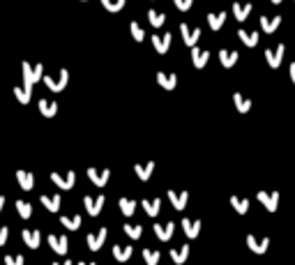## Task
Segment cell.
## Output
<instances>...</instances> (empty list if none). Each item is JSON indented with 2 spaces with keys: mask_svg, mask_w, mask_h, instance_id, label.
<instances>
[{
  "mask_svg": "<svg viewBox=\"0 0 295 265\" xmlns=\"http://www.w3.org/2000/svg\"><path fill=\"white\" fill-rule=\"evenodd\" d=\"M191 60H194V67L201 70V67H205V65H208L210 53L203 51V49H194V51H191Z\"/></svg>",
  "mask_w": 295,
  "mask_h": 265,
  "instance_id": "cell-22",
  "label": "cell"
},
{
  "mask_svg": "<svg viewBox=\"0 0 295 265\" xmlns=\"http://www.w3.org/2000/svg\"><path fill=\"white\" fill-rule=\"evenodd\" d=\"M159 208H162V201H159V198H150V201H143V210L148 212V214H150V217H157V214H159Z\"/></svg>",
  "mask_w": 295,
  "mask_h": 265,
  "instance_id": "cell-30",
  "label": "cell"
},
{
  "mask_svg": "<svg viewBox=\"0 0 295 265\" xmlns=\"http://www.w3.org/2000/svg\"><path fill=\"white\" fill-rule=\"evenodd\" d=\"M60 224H62V226H65L67 230H76V229H81L83 219H81L78 214H74V217H60Z\"/></svg>",
  "mask_w": 295,
  "mask_h": 265,
  "instance_id": "cell-32",
  "label": "cell"
},
{
  "mask_svg": "<svg viewBox=\"0 0 295 265\" xmlns=\"http://www.w3.org/2000/svg\"><path fill=\"white\" fill-rule=\"evenodd\" d=\"M106 235H109V229L106 226H102L97 233H90L88 235V247H90V251H99L102 245L106 242Z\"/></svg>",
  "mask_w": 295,
  "mask_h": 265,
  "instance_id": "cell-7",
  "label": "cell"
},
{
  "mask_svg": "<svg viewBox=\"0 0 295 265\" xmlns=\"http://www.w3.org/2000/svg\"><path fill=\"white\" fill-rule=\"evenodd\" d=\"M5 201H7V198H5V196L0 194V212H2V208H5Z\"/></svg>",
  "mask_w": 295,
  "mask_h": 265,
  "instance_id": "cell-46",
  "label": "cell"
},
{
  "mask_svg": "<svg viewBox=\"0 0 295 265\" xmlns=\"http://www.w3.org/2000/svg\"><path fill=\"white\" fill-rule=\"evenodd\" d=\"M291 79H293V83H295V62L291 65Z\"/></svg>",
  "mask_w": 295,
  "mask_h": 265,
  "instance_id": "cell-47",
  "label": "cell"
},
{
  "mask_svg": "<svg viewBox=\"0 0 295 265\" xmlns=\"http://www.w3.org/2000/svg\"><path fill=\"white\" fill-rule=\"evenodd\" d=\"M129 30H131V35H134V39H136V42H143L146 33H143V28H141L136 21H131V23H129Z\"/></svg>",
  "mask_w": 295,
  "mask_h": 265,
  "instance_id": "cell-41",
  "label": "cell"
},
{
  "mask_svg": "<svg viewBox=\"0 0 295 265\" xmlns=\"http://www.w3.org/2000/svg\"><path fill=\"white\" fill-rule=\"evenodd\" d=\"M279 23H281V17H260V28H263L265 33L277 30Z\"/></svg>",
  "mask_w": 295,
  "mask_h": 265,
  "instance_id": "cell-26",
  "label": "cell"
},
{
  "mask_svg": "<svg viewBox=\"0 0 295 265\" xmlns=\"http://www.w3.org/2000/svg\"><path fill=\"white\" fill-rule=\"evenodd\" d=\"M247 245L254 254H265L270 247V238H256V235H247Z\"/></svg>",
  "mask_w": 295,
  "mask_h": 265,
  "instance_id": "cell-9",
  "label": "cell"
},
{
  "mask_svg": "<svg viewBox=\"0 0 295 265\" xmlns=\"http://www.w3.org/2000/svg\"><path fill=\"white\" fill-rule=\"evenodd\" d=\"M159 251H155V249H143V261H146L148 265H157L159 263Z\"/></svg>",
  "mask_w": 295,
  "mask_h": 265,
  "instance_id": "cell-38",
  "label": "cell"
},
{
  "mask_svg": "<svg viewBox=\"0 0 295 265\" xmlns=\"http://www.w3.org/2000/svg\"><path fill=\"white\" fill-rule=\"evenodd\" d=\"M104 203H106V198L102 194H99V196H86V198H83L86 212L90 214V217H97V214L102 212V208H104Z\"/></svg>",
  "mask_w": 295,
  "mask_h": 265,
  "instance_id": "cell-4",
  "label": "cell"
},
{
  "mask_svg": "<svg viewBox=\"0 0 295 265\" xmlns=\"http://www.w3.org/2000/svg\"><path fill=\"white\" fill-rule=\"evenodd\" d=\"M17 180H18V187H21L23 192H30V189L35 187V176H33L30 171L18 168V171H17Z\"/></svg>",
  "mask_w": 295,
  "mask_h": 265,
  "instance_id": "cell-14",
  "label": "cell"
},
{
  "mask_svg": "<svg viewBox=\"0 0 295 265\" xmlns=\"http://www.w3.org/2000/svg\"><path fill=\"white\" fill-rule=\"evenodd\" d=\"M148 18H150V23H152L155 28H159V26H162V23L166 21L164 14H159L157 9H150V12H148Z\"/></svg>",
  "mask_w": 295,
  "mask_h": 265,
  "instance_id": "cell-40",
  "label": "cell"
},
{
  "mask_svg": "<svg viewBox=\"0 0 295 265\" xmlns=\"http://www.w3.org/2000/svg\"><path fill=\"white\" fill-rule=\"evenodd\" d=\"M7 238H9V226H0V247L7 242Z\"/></svg>",
  "mask_w": 295,
  "mask_h": 265,
  "instance_id": "cell-44",
  "label": "cell"
},
{
  "mask_svg": "<svg viewBox=\"0 0 295 265\" xmlns=\"http://www.w3.org/2000/svg\"><path fill=\"white\" fill-rule=\"evenodd\" d=\"M17 212L21 219H30L33 217V205L28 203V201H23V198H18L17 201Z\"/></svg>",
  "mask_w": 295,
  "mask_h": 265,
  "instance_id": "cell-28",
  "label": "cell"
},
{
  "mask_svg": "<svg viewBox=\"0 0 295 265\" xmlns=\"http://www.w3.org/2000/svg\"><path fill=\"white\" fill-rule=\"evenodd\" d=\"M51 182L58 187V189H72L74 182H76V173H74V171H67L65 176H60V173H55V171H53V173H51Z\"/></svg>",
  "mask_w": 295,
  "mask_h": 265,
  "instance_id": "cell-3",
  "label": "cell"
},
{
  "mask_svg": "<svg viewBox=\"0 0 295 265\" xmlns=\"http://www.w3.org/2000/svg\"><path fill=\"white\" fill-rule=\"evenodd\" d=\"M249 12H252V2H233V14L238 21H247V17H249Z\"/></svg>",
  "mask_w": 295,
  "mask_h": 265,
  "instance_id": "cell-23",
  "label": "cell"
},
{
  "mask_svg": "<svg viewBox=\"0 0 295 265\" xmlns=\"http://www.w3.org/2000/svg\"><path fill=\"white\" fill-rule=\"evenodd\" d=\"M168 256L173 258L175 265H183L184 261L189 258V245H183L180 249H171V251H168Z\"/></svg>",
  "mask_w": 295,
  "mask_h": 265,
  "instance_id": "cell-21",
  "label": "cell"
},
{
  "mask_svg": "<svg viewBox=\"0 0 295 265\" xmlns=\"http://www.w3.org/2000/svg\"><path fill=\"white\" fill-rule=\"evenodd\" d=\"M125 2H127V0H102V5H104L109 12H120V9L125 7Z\"/></svg>",
  "mask_w": 295,
  "mask_h": 265,
  "instance_id": "cell-39",
  "label": "cell"
},
{
  "mask_svg": "<svg viewBox=\"0 0 295 265\" xmlns=\"http://www.w3.org/2000/svg\"><path fill=\"white\" fill-rule=\"evenodd\" d=\"M131 254H134L131 245H127V247H122V245H113V256H115V261L125 263V261H129V258H131Z\"/></svg>",
  "mask_w": 295,
  "mask_h": 265,
  "instance_id": "cell-20",
  "label": "cell"
},
{
  "mask_svg": "<svg viewBox=\"0 0 295 265\" xmlns=\"http://www.w3.org/2000/svg\"><path fill=\"white\" fill-rule=\"evenodd\" d=\"M272 2H275V5H279V2H281V0H272Z\"/></svg>",
  "mask_w": 295,
  "mask_h": 265,
  "instance_id": "cell-49",
  "label": "cell"
},
{
  "mask_svg": "<svg viewBox=\"0 0 295 265\" xmlns=\"http://www.w3.org/2000/svg\"><path fill=\"white\" fill-rule=\"evenodd\" d=\"M166 196H168V201L173 203L175 210H184L187 198H189V194H187V192H175V189H168V192H166Z\"/></svg>",
  "mask_w": 295,
  "mask_h": 265,
  "instance_id": "cell-13",
  "label": "cell"
},
{
  "mask_svg": "<svg viewBox=\"0 0 295 265\" xmlns=\"http://www.w3.org/2000/svg\"><path fill=\"white\" fill-rule=\"evenodd\" d=\"M49 247H51L55 254L65 256V254H67V249H70V242H67L65 235H49Z\"/></svg>",
  "mask_w": 295,
  "mask_h": 265,
  "instance_id": "cell-11",
  "label": "cell"
},
{
  "mask_svg": "<svg viewBox=\"0 0 295 265\" xmlns=\"http://www.w3.org/2000/svg\"><path fill=\"white\" fill-rule=\"evenodd\" d=\"M152 46H155L157 53H166L168 46H171V35H152Z\"/></svg>",
  "mask_w": 295,
  "mask_h": 265,
  "instance_id": "cell-19",
  "label": "cell"
},
{
  "mask_svg": "<svg viewBox=\"0 0 295 265\" xmlns=\"http://www.w3.org/2000/svg\"><path fill=\"white\" fill-rule=\"evenodd\" d=\"M39 201H42V205L49 212H58V210H60V201H62V198L58 194H55V196H46V194H44Z\"/></svg>",
  "mask_w": 295,
  "mask_h": 265,
  "instance_id": "cell-24",
  "label": "cell"
},
{
  "mask_svg": "<svg viewBox=\"0 0 295 265\" xmlns=\"http://www.w3.org/2000/svg\"><path fill=\"white\" fill-rule=\"evenodd\" d=\"M180 33H183L184 44H187V46H196V42H199V37H201L199 28H189L187 23H183V26H180Z\"/></svg>",
  "mask_w": 295,
  "mask_h": 265,
  "instance_id": "cell-15",
  "label": "cell"
},
{
  "mask_svg": "<svg viewBox=\"0 0 295 265\" xmlns=\"http://www.w3.org/2000/svg\"><path fill=\"white\" fill-rule=\"evenodd\" d=\"M201 229H203V224H201V219H183V230L187 238H199Z\"/></svg>",
  "mask_w": 295,
  "mask_h": 265,
  "instance_id": "cell-16",
  "label": "cell"
},
{
  "mask_svg": "<svg viewBox=\"0 0 295 265\" xmlns=\"http://www.w3.org/2000/svg\"><path fill=\"white\" fill-rule=\"evenodd\" d=\"M173 233H175V224L173 221H166V224H155V235L162 242H168V240L173 238Z\"/></svg>",
  "mask_w": 295,
  "mask_h": 265,
  "instance_id": "cell-10",
  "label": "cell"
},
{
  "mask_svg": "<svg viewBox=\"0 0 295 265\" xmlns=\"http://www.w3.org/2000/svg\"><path fill=\"white\" fill-rule=\"evenodd\" d=\"M233 102H235V106H238V111H240V113H247V111L252 108V99L242 97L240 92H235V95H233Z\"/></svg>",
  "mask_w": 295,
  "mask_h": 265,
  "instance_id": "cell-33",
  "label": "cell"
},
{
  "mask_svg": "<svg viewBox=\"0 0 295 265\" xmlns=\"http://www.w3.org/2000/svg\"><path fill=\"white\" fill-rule=\"evenodd\" d=\"M39 113L44 118H53V115L58 113V104L55 102H46V99H39Z\"/></svg>",
  "mask_w": 295,
  "mask_h": 265,
  "instance_id": "cell-25",
  "label": "cell"
},
{
  "mask_svg": "<svg viewBox=\"0 0 295 265\" xmlns=\"http://www.w3.org/2000/svg\"><path fill=\"white\" fill-rule=\"evenodd\" d=\"M224 21H226L224 12H221V14H210V17H208V26L212 28V30H219V28L224 26Z\"/></svg>",
  "mask_w": 295,
  "mask_h": 265,
  "instance_id": "cell-37",
  "label": "cell"
},
{
  "mask_svg": "<svg viewBox=\"0 0 295 265\" xmlns=\"http://www.w3.org/2000/svg\"><path fill=\"white\" fill-rule=\"evenodd\" d=\"M157 83L166 90H175V86H178V76H175L173 71H159V74H157Z\"/></svg>",
  "mask_w": 295,
  "mask_h": 265,
  "instance_id": "cell-17",
  "label": "cell"
},
{
  "mask_svg": "<svg viewBox=\"0 0 295 265\" xmlns=\"http://www.w3.org/2000/svg\"><path fill=\"white\" fill-rule=\"evenodd\" d=\"M238 35H240V39H242V42H244V44H247V46H249V49H252V46H256V44H258V33H249V30H240Z\"/></svg>",
  "mask_w": 295,
  "mask_h": 265,
  "instance_id": "cell-34",
  "label": "cell"
},
{
  "mask_svg": "<svg viewBox=\"0 0 295 265\" xmlns=\"http://www.w3.org/2000/svg\"><path fill=\"white\" fill-rule=\"evenodd\" d=\"M231 205H233V210L240 212V214H247V212H249V201H247V198H240V196H231Z\"/></svg>",
  "mask_w": 295,
  "mask_h": 265,
  "instance_id": "cell-29",
  "label": "cell"
},
{
  "mask_svg": "<svg viewBox=\"0 0 295 265\" xmlns=\"http://www.w3.org/2000/svg\"><path fill=\"white\" fill-rule=\"evenodd\" d=\"M118 205H120V212L125 217H131V214L136 212V201H131V198H120Z\"/></svg>",
  "mask_w": 295,
  "mask_h": 265,
  "instance_id": "cell-31",
  "label": "cell"
},
{
  "mask_svg": "<svg viewBox=\"0 0 295 265\" xmlns=\"http://www.w3.org/2000/svg\"><path fill=\"white\" fill-rule=\"evenodd\" d=\"M14 97H17L21 104H28V102H30V97H33V90L23 88V86H17V88H14Z\"/></svg>",
  "mask_w": 295,
  "mask_h": 265,
  "instance_id": "cell-36",
  "label": "cell"
},
{
  "mask_svg": "<svg viewBox=\"0 0 295 265\" xmlns=\"http://www.w3.org/2000/svg\"><path fill=\"white\" fill-rule=\"evenodd\" d=\"M122 229H125V233H127L131 240H139L141 235H143V226H141V224H125Z\"/></svg>",
  "mask_w": 295,
  "mask_h": 265,
  "instance_id": "cell-35",
  "label": "cell"
},
{
  "mask_svg": "<svg viewBox=\"0 0 295 265\" xmlns=\"http://www.w3.org/2000/svg\"><path fill=\"white\" fill-rule=\"evenodd\" d=\"M88 177L92 180V185L97 187H104L109 182V177H111V168H88Z\"/></svg>",
  "mask_w": 295,
  "mask_h": 265,
  "instance_id": "cell-5",
  "label": "cell"
},
{
  "mask_svg": "<svg viewBox=\"0 0 295 265\" xmlns=\"http://www.w3.org/2000/svg\"><path fill=\"white\" fill-rule=\"evenodd\" d=\"M42 81L46 83V88H49V90H53V92H60V90H65L67 81H70V71L60 70V71H58V76H42Z\"/></svg>",
  "mask_w": 295,
  "mask_h": 265,
  "instance_id": "cell-2",
  "label": "cell"
},
{
  "mask_svg": "<svg viewBox=\"0 0 295 265\" xmlns=\"http://www.w3.org/2000/svg\"><path fill=\"white\" fill-rule=\"evenodd\" d=\"M21 238H23V242H26L30 249H37L39 245H42V233L37 229H30V230H21Z\"/></svg>",
  "mask_w": 295,
  "mask_h": 265,
  "instance_id": "cell-12",
  "label": "cell"
},
{
  "mask_svg": "<svg viewBox=\"0 0 295 265\" xmlns=\"http://www.w3.org/2000/svg\"><path fill=\"white\" fill-rule=\"evenodd\" d=\"M238 58H240V53H235V51H219V62L224 67H233L235 62H238Z\"/></svg>",
  "mask_w": 295,
  "mask_h": 265,
  "instance_id": "cell-27",
  "label": "cell"
},
{
  "mask_svg": "<svg viewBox=\"0 0 295 265\" xmlns=\"http://www.w3.org/2000/svg\"><path fill=\"white\" fill-rule=\"evenodd\" d=\"M175 7L180 9V12H184V9H189L191 5H194V0H173Z\"/></svg>",
  "mask_w": 295,
  "mask_h": 265,
  "instance_id": "cell-43",
  "label": "cell"
},
{
  "mask_svg": "<svg viewBox=\"0 0 295 265\" xmlns=\"http://www.w3.org/2000/svg\"><path fill=\"white\" fill-rule=\"evenodd\" d=\"M53 265H74V263H72V261H55Z\"/></svg>",
  "mask_w": 295,
  "mask_h": 265,
  "instance_id": "cell-45",
  "label": "cell"
},
{
  "mask_svg": "<svg viewBox=\"0 0 295 265\" xmlns=\"http://www.w3.org/2000/svg\"><path fill=\"white\" fill-rule=\"evenodd\" d=\"M78 265H95V263H92V261H81Z\"/></svg>",
  "mask_w": 295,
  "mask_h": 265,
  "instance_id": "cell-48",
  "label": "cell"
},
{
  "mask_svg": "<svg viewBox=\"0 0 295 265\" xmlns=\"http://www.w3.org/2000/svg\"><path fill=\"white\" fill-rule=\"evenodd\" d=\"M265 60H268V65L272 70H277L281 65V60H284V44H277V49H268L265 51Z\"/></svg>",
  "mask_w": 295,
  "mask_h": 265,
  "instance_id": "cell-8",
  "label": "cell"
},
{
  "mask_svg": "<svg viewBox=\"0 0 295 265\" xmlns=\"http://www.w3.org/2000/svg\"><path fill=\"white\" fill-rule=\"evenodd\" d=\"M21 70H23V88L33 90L37 81H42V71H44V65L42 62H37V65H30V62H23L21 65Z\"/></svg>",
  "mask_w": 295,
  "mask_h": 265,
  "instance_id": "cell-1",
  "label": "cell"
},
{
  "mask_svg": "<svg viewBox=\"0 0 295 265\" xmlns=\"http://www.w3.org/2000/svg\"><path fill=\"white\" fill-rule=\"evenodd\" d=\"M5 265H26V258L21 256V254H12V256H5Z\"/></svg>",
  "mask_w": 295,
  "mask_h": 265,
  "instance_id": "cell-42",
  "label": "cell"
},
{
  "mask_svg": "<svg viewBox=\"0 0 295 265\" xmlns=\"http://www.w3.org/2000/svg\"><path fill=\"white\" fill-rule=\"evenodd\" d=\"M258 201L265 205L268 212H275L279 205V192H265V189H258Z\"/></svg>",
  "mask_w": 295,
  "mask_h": 265,
  "instance_id": "cell-6",
  "label": "cell"
},
{
  "mask_svg": "<svg viewBox=\"0 0 295 265\" xmlns=\"http://www.w3.org/2000/svg\"><path fill=\"white\" fill-rule=\"evenodd\" d=\"M152 171H155V161H148V164H136V166H134V173H136V177H139V180H143V182H148V180H150Z\"/></svg>",
  "mask_w": 295,
  "mask_h": 265,
  "instance_id": "cell-18",
  "label": "cell"
}]
</instances>
